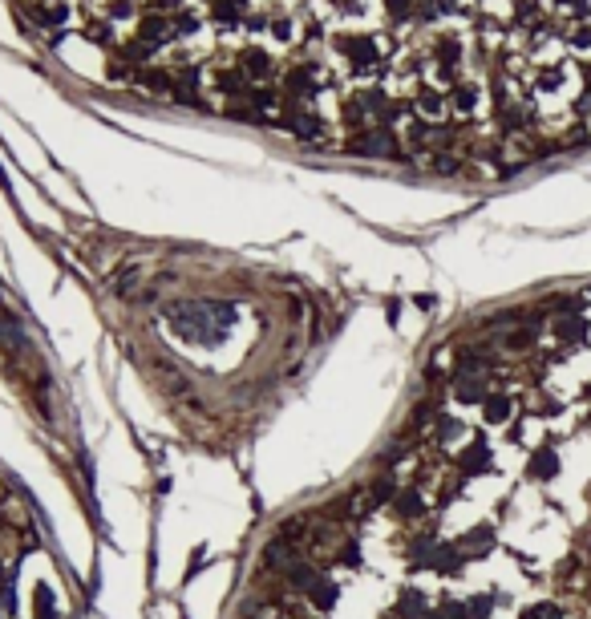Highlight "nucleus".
<instances>
[{"label": "nucleus", "instance_id": "obj_10", "mask_svg": "<svg viewBox=\"0 0 591 619\" xmlns=\"http://www.w3.org/2000/svg\"><path fill=\"white\" fill-rule=\"evenodd\" d=\"M393 506H397V514H405V518H417V514L426 510V502H421V494H417V490H405V494H397Z\"/></svg>", "mask_w": 591, "mask_h": 619}, {"label": "nucleus", "instance_id": "obj_8", "mask_svg": "<svg viewBox=\"0 0 591 619\" xmlns=\"http://www.w3.org/2000/svg\"><path fill=\"white\" fill-rule=\"evenodd\" d=\"M308 595H312V603H316V607H332V603H336V583L320 575V579H312V587H308Z\"/></svg>", "mask_w": 591, "mask_h": 619}, {"label": "nucleus", "instance_id": "obj_4", "mask_svg": "<svg viewBox=\"0 0 591 619\" xmlns=\"http://www.w3.org/2000/svg\"><path fill=\"white\" fill-rule=\"evenodd\" d=\"M458 466L466 478H474V473H482L486 466H490V449H486V441H474V445H466V454L458 457Z\"/></svg>", "mask_w": 591, "mask_h": 619}, {"label": "nucleus", "instance_id": "obj_11", "mask_svg": "<svg viewBox=\"0 0 591 619\" xmlns=\"http://www.w3.org/2000/svg\"><path fill=\"white\" fill-rule=\"evenodd\" d=\"M583 320H579V316H563V320H559L555 324V332H559V340L567 344V340H579V336H583Z\"/></svg>", "mask_w": 591, "mask_h": 619}, {"label": "nucleus", "instance_id": "obj_16", "mask_svg": "<svg viewBox=\"0 0 591 619\" xmlns=\"http://www.w3.org/2000/svg\"><path fill=\"white\" fill-rule=\"evenodd\" d=\"M288 579H292V587H312V567L296 563V567H288Z\"/></svg>", "mask_w": 591, "mask_h": 619}, {"label": "nucleus", "instance_id": "obj_12", "mask_svg": "<svg viewBox=\"0 0 591 619\" xmlns=\"http://www.w3.org/2000/svg\"><path fill=\"white\" fill-rule=\"evenodd\" d=\"M523 619H563V611H559L555 603H535V607H526Z\"/></svg>", "mask_w": 591, "mask_h": 619}, {"label": "nucleus", "instance_id": "obj_9", "mask_svg": "<svg viewBox=\"0 0 591 619\" xmlns=\"http://www.w3.org/2000/svg\"><path fill=\"white\" fill-rule=\"evenodd\" d=\"M482 413H486L490 425H502L510 417V397H486V401H482Z\"/></svg>", "mask_w": 591, "mask_h": 619}, {"label": "nucleus", "instance_id": "obj_17", "mask_svg": "<svg viewBox=\"0 0 591 619\" xmlns=\"http://www.w3.org/2000/svg\"><path fill=\"white\" fill-rule=\"evenodd\" d=\"M490 603H494L490 595H478V599L470 603V615H474V619H486V615H490Z\"/></svg>", "mask_w": 591, "mask_h": 619}, {"label": "nucleus", "instance_id": "obj_7", "mask_svg": "<svg viewBox=\"0 0 591 619\" xmlns=\"http://www.w3.org/2000/svg\"><path fill=\"white\" fill-rule=\"evenodd\" d=\"M397 615L401 619H426V599H421V591H401V599H397Z\"/></svg>", "mask_w": 591, "mask_h": 619}, {"label": "nucleus", "instance_id": "obj_18", "mask_svg": "<svg viewBox=\"0 0 591 619\" xmlns=\"http://www.w3.org/2000/svg\"><path fill=\"white\" fill-rule=\"evenodd\" d=\"M438 433H442V438H454V433H458V421H454V417H442V421H438Z\"/></svg>", "mask_w": 591, "mask_h": 619}, {"label": "nucleus", "instance_id": "obj_13", "mask_svg": "<svg viewBox=\"0 0 591 619\" xmlns=\"http://www.w3.org/2000/svg\"><path fill=\"white\" fill-rule=\"evenodd\" d=\"M426 619H470V611L462 607V603H442L438 611H429Z\"/></svg>", "mask_w": 591, "mask_h": 619}, {"label": "nucleus", "instance_id": "obj_6", "mask_svg": "<svg viewBox=\"0 0 591 619\" xmlns=\"http://www.w3.org/2000/svg\"><path fill=\"white\" fill-rule=\"evenodd\" d=\"M494 547V530L490 526H474L470 535L462 538V554H486Z\"/></svg>", "mask_w": 591, "mask_h": 619}, {"label": "nucleus", "instance_id": "obj_14", "mask_svg": "<svg viewBox=\"0 0 591 619\" xmlns=\"http://www.w3.org/2000/svg\"><path fill=\"white\" fill-rule=\"evenodd\" d=\"M37 619H57V607H53L49 587H41V591H37Z\"/></svg>", "mask_w": 591, "mask_h": 619}, {"label": "nucleus", "instance_id": "obj_3", "mask_svg": "<svg viewBox=\"0 0 591 619\" xmlns=\"http://www.w3.org/2000/svg\"><path fill=\"white\" fill-rule=\"evenodd\" d=\"M526 473H530V478H539V482L555 478V473H559V454L551 449V445L535 449V454H530V466H526Z\"/></svg>", "mask_w": 591, "mask_h": 619}, {"label": "nucleus", "instance_id": "obj_5", "mask_svg": "<svg viewBox=\"0 0 591 619\" xmlns=\"http://www.w3.org/2000/svg\"><path fill=\"white\" fill-rule=\"evenodd\" d=\"M454 397H458L462 405H478V401H486V385H482V376H458Z\"/></svg>", "mask_w": 591, "mask_h": 619}, {"label": "nucleus", "instance_id": "obj_1", "mask_svg": "<svg viewBox=\"0 0 591 619\" xmlns=\"http://www.w3.org/2000/svg\"><path fill=\"white\" fill-rule=\"evenodd\" d=\"M166 320L191 344H219L235 324L231 308H223V304H179V308H170Z\"/></svg>", "mask_w": 591, "mask_h": 619}, {"label": "nucleus", "instance_id": "obj_15", "mask_svg": "<svg viewBox=\"0 0 591 619\" xmlns=\"http://www.w3.org/2000/svg\"><path fill=\"white\" fill-rule=\"evenodd\" d=\"M393 498H397L393 478H381L377 486H373V506H381V502H393Z\"/></svg>", "mask_w": 591, "mask_h": 619}, {"label": "nucleus", "instance_id": "obj_2", "mask_svg": "<svg viewBox=\"0 0 591 619\" xmlns=\"http://www.w3.org/2000/svg\"><path fill=\"white\" fill-rule=\"evenodd\" d=\"M426 567H433L438 575H454V570L462 567V547H450V542H438L433 551H429V563Z\"/></svg>", "mask_w": 591, "mask_h": 619}, {"label": "nucleus", "instance_id": "obj_19", "mask_svg": "<svg viewBox=\"0 0 591 619\" xmlns=\"http://www.w3.org/2000/svg\"><path fill=\"white\" fill-rule=\"evenodd\" d=\"M357 559H361V554H357V547H345V563H348V567H357Z\"/></svg>", "mask_w": 591, "mask_h": 619}]
</instances>
